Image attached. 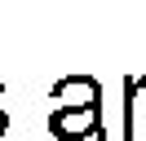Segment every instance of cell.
I'll return each instance as SVG.
<instances>
[{
	"mask_svg": "<svg viewBox=\"0 0 146 141\" xmlns=\"http://www.w3.org/2000/svg\"><path fill=\"white\" fill-rule=\"evenodd\" d=\"M49 132H53L58 141H102L106 137V123H102L98 110H75V106H53V115H49Z\"/></svg>",
	"mask_w": 146,
	"mask_h": 141,
	"instance_id": "cell-1",
	"label": "cell"
},
{
	"mask_svg": "<svg viewBox=\"0 0 146 141\" xmlns=\"http://www.w3.org/2000/svg\"><path fill=\"white\" fill-rule=\"evenodd\" d=\"M49 97L58 106H75V110H98L102 115V84L93 75H62Z\"/></svg>",
	"mask_w": 146,
	"mask_h": 141,
	"instance_id": "cell-2",
	"label": "cell"
},
{
	"mask_svg": "<svg viewBox=\"0 0 146 141\" xmlns=\"http://www.w3.org/2000/svg\"><path fill=\"white\" fill-rule=\"evenodd\" d=\"M133 93H146V75H128L124 79V97H133ZM133 101H124V137H133Z\"/></svg>",
	"mask_w": 146,
	"mask_h": 141,
	"instance_id": "cell-3",
	"label": "cell"
},
{
	"mask_svg": "<svg viewBox=\"0 0 146 141\" xmlns=\"http://www.w3.org/2000/svg\"><path fill=\"white\" fill-rule=\"evenodd\" d=\"M5 128H9V115H5V110H0V137H5Z\"/></svg>",
	"mask_w": 146,
	"mask_h": 141,
	"instance_id": "cell-4",
	"label": "cell"
}]
</instances>
